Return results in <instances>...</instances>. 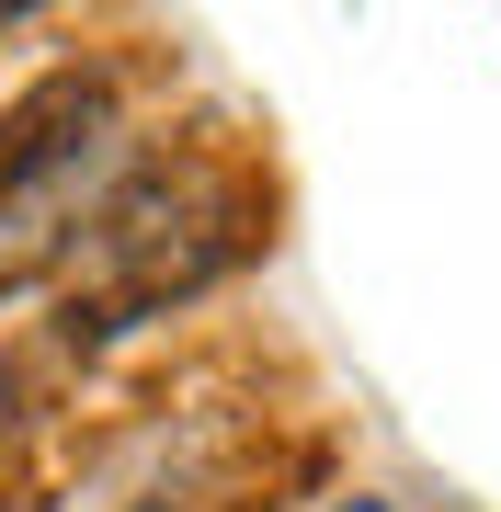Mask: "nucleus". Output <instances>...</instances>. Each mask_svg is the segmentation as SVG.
Returning a JSON list of instances; mask_svg holds the SVG:
<instances>
[{
	"mask_svg": "<svg viewBox=\"0 0 501 512\" xmlns=\"http://www.w3.org/2000/svg\"><path fill=\"white\" fill-rule=\"evenodd\" d=\"M114 148V80L103 69H46L23 103H0V228L57 217V194Z\"/></svg>",
	"mask_w": 501,
	"mask_h": 512,
	"instance_id": "nucleus-1",
	"label": "nucleus"
},
{
	"mask_svg": "<svg viewBox=\"0 0 501 512\" xmlns=\"http://www.w3.org/2000/svg\"><path fill=\"white\" fill-rule=\"evenodd\" d=\"M342 512H388V501H342Z\"/></svg>",
	"mask_w": 501,
	"mask_h": 512,
	"instance_id": "nucleus-2",
	"label": "nucleus"
}]
</instances>
